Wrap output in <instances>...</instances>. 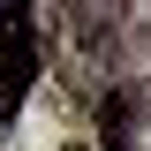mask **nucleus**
<instances>
[{"mask_svg": "<svg viewBox=\"0 0 151 151\" xmlns=\"http://www.w3.org/2000/svg\"><path fill=\"white\" fill-rule=\"evenodd\" d=\"M30 83H38V23H30V8L0 0V121H15Z\"/></svg>", "mask_w": 151, "mask_h": 151, "instance_id": "nucleus-1", "label": "nucleus"}]
</instances>
